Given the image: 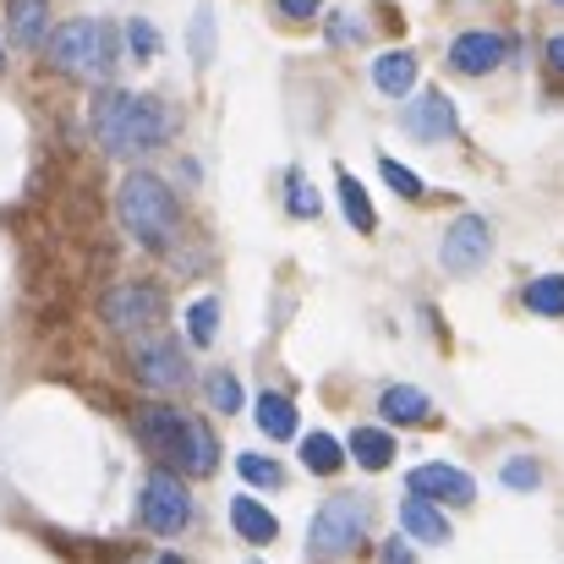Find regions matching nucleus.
Listing matches in <instances>:
<instances>
[{"label": "nucleus", "mask_w": 564, "mask_h": 564, "mask_svg": "<svg viewBox=\"0 0 564 564\" xmlns=\"http://www.w3.org/2000/svg\"><path fill=\"white\" fill-rule=\"evenodd\" d=\"M6 33L22 50H44V39H50V0H6Z\"/></svg>", "instance_id": "nucleus-14"}, {"label": "nucleus", "mask_w": 564, "mask_h": 564, "mask_svg": "<svg viewBox=\"0 0 564 564\" xmlns=\"http://www.w3.org/2000/svg\"><path fill=\"white\" fill-rule=\"evenodd\" d=\"M0 66H6V50H0Z\"/></svg>", "instance_id": "nucleus-36"}, {"label": "nucleus", "mask_w": 564, "mask_h": 564, "mask_svg": "<svg viewBox=\"0 0 564 564\" xmlns=\"http://www.w3.org/2000/svg\"><path fill=\"white\" fill-rule=\"evenodd\" d=\"M505 61H510V39L499 28H466L449 39V72H460V77H488Z\"/></svg>", "instance_id": "nucleus-10"}, {"label": "nucleus", "mask_w": 564, "mask_h": 564, "mask_svg": "<svg viewBox=\"0 0 564 564\" xmlns=\"http://www.w3.org/2000/svg\"><path fill=\"white\" fill-rule=\"evenodd\" d=\"M488 258H494V225H488L482 214H460V219L444 230V241H438V263H444V274H455V280L488 269Z\"/></svg>", "instance_id": "nucleus-7"}, {"label": "nucleus", "mask_w": 564, "mask_h": 564, "mask_svg": "<svg viewBox=\"0 0 564 564\" xmlns=\"http://www.w3.org/2000/svg\"><path fill=\"white\" fill-rule=\"evenodd\" d=\"M132 427H138L143 449H149L160 466L187 471V477H214V466H219V444H214V427H208V422H197V416L176 411V405L149 400V405L132 411Z\"/></svg>", "instance_id": "nucleus-2"}, {"label": "nucleus", "mask_w": 564, "mask_h": 564, "mask_svg": "<svg viewBox=\"0 0 564 564\" xmlns=\"http://www.w3.org/2000/svg\"><path fill=\"white\" fill-rule=\"evenodd\" d=\"M127 564H187L182 554H138V560H127Z\"/></svg>", "instance_id": "nucleus-35"}, {"label": "nucleus", "mask_w": 564, "mask_h": 564, "mask_svg": "<svg viewBox=\"0 0 564 564\" xmlns=\"http://www.w3.org/2000/svg\"><path fill=\"white\" fill-rule=\"evenodd\" d=\"M203 394H208V405H214V411H225V416H236V411H241V383H236V373H225V368L203 378Z\"/></svg>", "instance_id": "nucleus-23"}, {"label": "nucleus", "mask_w": 564, "mask_h": 564, "mask_svg": "<svg viewBox=\"0 0 564 564\" xmlns=\"http://www.w3.org/2000/svg\"><path fill=\"white\" fill-rule=\"evenodd\" d=\"M335 187H340V208H346V219H351V230H362V236H373L378 214H373V203H368V192H362V182H357L351 171H335Z\"/></svg>", "instance_id": "nucleus-20"}, {"label": "nucleus", "mask_w": 564, "mask_h": 564, "mask_svg": "<svg viewBox=\"0 0 564 564\" xmlns=\"http://www.w3.org/2000/svg\"><path fill=\"white\" fill-rule=\"evenodd\" d=\"M499 482L516 488V494H532V488H543V466H538L532 455H510L505 471H499Z\"/></svg>", "instance_id": "nucleus-25"}, {"label": "nucleus", "mask_w": 564, "mask_h": 564, "mask_svg": "<svg viewBox=\"0 0 564 564\" xmlns=\"http://www.w3.org/2000/svg\"><path fill=\"white\" fill-rule=\"evenodd\" d=\"M116 208H121V225L149 247V252H165L176 247V230H182V203L176 192L165 187L154 171H132L121 192H116Z\"/></svg>", "instance_id": "nucleus-4"}, {"label": "nucleus", "mask_w": 564, "mask_h": 564, "mask_svg": "<svg viewBox=\"0 0 564 564\" xmlns=\"http://www.w3.org/2000/svg\"><path fill=\"white\" fill-rule=\"evenodd\" d=\"M351 455H357L362 471H383V466L394 460V433H383V427H357V433H351Z\"/></svg>", "instance_id": "nucleus-21"}, {"label": "nucleus", "mask_w": 564, "mask_h": 564, "mask_svg": "<svg viewBox=\"0 0 564 564\" xmlns=\"http://www.w3.org/2000/svg\"><path fill=\"white\" fill-rule=\"evenodd\" d=\"M378 171H383V182H389V187L400 192V197H405V203H416V197H422V182H416V176H411V171H405V165H400V160H389V154H378Z\"/></svg>", "instance_id": "nucleus-30"}, {"label": "nucleus", "mask_w": 564, "mask_h": 564, "mask_svg": "<svg viewBox=\"0 0 564 564\" xmlns=\"http://www.w3.org/2000/svg\"><path fill=\"white\" fill-rule=\"evenodd\" d=\"M373 88L383 99H405L416 88V55L411 50H389L373 61Z\"/></svg>", "instance_id": "nucleus-17"}, {"label": "nucleus", "mask_w": 564, "mask_h": 564, "mask_svg": "<svg viewBox=\"0 0 564 564\" xmlns=\"http://www.w3.org/2000/svg\"><path fill=\"white\" fill-rule=\"evenodd\" d=\"M252 411H258V427H263L269 438H296V427H302V416H296V405H291L285 394H274V389H263Z\"/></svg>", "instance_id": "nucleus-18"}, {"label": "nucleus", "mask_w": 564, "mask_h": 564, "mask_svg": "<svg viewBox=\"0 0 564 564\" xmlns=\"http://www.w3.org/2000/svg\"><path fill=\"white\" fill-rule=\"evenodd\" d=\"M554 6H564V0H554Z\"/></svg>", "instance_id": "nucleus-37"}, {"label": "nucleus", "mask_w": 564, "mask_h": 564, "mask_svg": "<svg viewBox=\"0 0 564 564\" xmlns=\"http://www.w3.org/2000/svg\"><path fill=\"white\" fill-rule=\"evenodd\" d=\"M378 411H383V422L411 427V422H427V416H433V400H427L422 389H411V383H389V389L378 394Z\"/></svg>", "instance_id": "nucleus-15"}, {"label": "nucleus", "mask_w": 564, "mask_h": 564, "mask_svg": "<svg viewBox=\"0 0 564 564\" xmlns=\"http://www.w3.org/2000/svg\"><path fill=\"white\" fill-rule=\"evenodd\" d=\"M230 527H236V538H247L252 549H269V543L280 538V521H274L258 499H247V494L230 499Z\"/></svg>", "instance_id": "nucleus-16"}, {"label": "nucleus", "mask_w": 564, "mask_h": 564, "mask_svg": "<svg viewBox=\"0 0 564 564\" xmlns=\"http://www.w3.org/2000/svg\"><path fill=\"white\" fill-rule=\"evenodd\" d=\"M176 132V110L160 94H127V88H99L94 99V138L116 160H138L165 149Z\"/></svg>", "instance_id": "nucleus-1"}, {"label": "nucleus", "mask_w": 564, "mask_h": 564, "mask_svg": "<svg viewBox=\"0 0 564 564\" xmlns=\"http://www.w3.org/2000/svg\"><path fill=\"white\" fill-rule=\"evenodd\" d=\"M329 39H335V44H362V22H357L351 11H335V17H329Z\"/></svg>", "instance_id": "nucleus-31"}, {"label": "nucleus", "mask_w": 564, "mask_h": 564, "mask_svg": "<svg viewBox=\"0 0 564 564\" xmlns=\"http://www.w3.org/2000/svg\"><path fill=\"white\" fill-rule=\"evenodd\" d=\"M383 564H416L411 560V543H405V538H389V543H383Z\"/></svg>", "instance_id": "nucleus-33"}, {"label": "nucleus", "mask_w": 564, "mask_h": 564, "mask_svg": "<svg viewBox=\"0 0 564 564\" xmlns=\"http://www.w3.org/2000/svg\"><path fill=\"white\" fill-rule=\"evenodd\" d=\"M132 368H138V383H149V389H160V394H176V389L192 383L187 351H182V340H171V335L143 340V346L132 351Z\"/></svg>", "instance_id": "nucleus-8"}, {"label": "nucleus", "mask_w": 564, "mask_h": 564, "mask_svg": "<svg viewBox=\"0 0 564 564\" xmlns=\"http://www.w3.org/2000/svg\"><path fill=\"white\" fill-rule=\"evenodd\" d=\"M400 132H405L411 143H449V138L460 132V116H455L449 94L427 88V94H416V99L400 110Z\"/></svg>", "instance_id": "nucleus-11"}, {"label": "nucleus", "mask_w": 564, "mask_h": 564, "mask_svg": "<svg viewBox=\"0 0 564 564\" xmlns=\"http://www.w3.org/2000/svg\"><path fill=\"white\" fill-rule=\"evenodd\" d=\"M302 466H307L313 477H335V471L346 466L340 438H335V433H307V438H302Z\"/></svg>", "instance_id": "nucleus-19"}, {"label": "nucleus", "mask_w": 564, "mask_h": 564, "mask_svg": "<svg viewBox=\"0 0 564 564\" xmlns=\"http://www.w3.org/2000/svg\"><path fill=\"white\" fill-rule=\"evenodd\" d=\"M521 302H527V313H538V318H564V274H538V280L521 291Z\"/></svg>", "instance_id": "nucleus-22"}, {"label": "nucleus", "mask_w": 564, "mask_h": 564, "mask_svg": "<svg viewBox=\"0 0 564 564\" xmlns=\"http://www.w3.org/2000/svg\"><path fill=\"white\" fill-rule=\"evenodd\" d=\"M127 50H132L138 61H154V55H160V28H154L149 17H132V22H127Z\"/></svg>", "instance_id": "nucleus-28"}, {"label": "nucleus", "mask_w": 564, "mask_h": 564, "mask_svg": "<svg viewBox=\"0 0 564 564\" xmlns=\"http://www.w3.org/2000/svg\"><path fill=\"white\" fill-rule=\"evenodd\" d=\"M236 471L252 482V488H280L285 477H280V466L269 460V455H236Z\"/></svg>", "instance_id": "nucleus-29"}, {"label": "nucleus", "mask_w": 564, "mask_h": 564, "mask_svg": "<svg viewBox=\"0 0 564 564\" xmlns=\"http://www.w3.org/2000/svg\"><path fill=\"white\" fill-rule=\"evenodd\" d=\"M44 55H50V66H55L61 77H72V83H110L121 44H116V28H110L105 17H72V22H61V28L44 39Z\"/></svg>", "instance_id": "nucleus-3"}, {"label": "nucleus", "mask_w": 564, "mask_h": 564, "mask_svg": "<svg viewBox=\"0 0 564 564\" xmlns=\"http://www.w3.org/2000/svg\"><path fill=\"white\" fill-rule=\"evenodd\" d=\"M274 11H280L285 22H313V17L324 11V0H274Z\"/></svg>", "instance_id": "nucleus-32"}, {"label": "nucleus", "mask_w": 564, "mask_h": 564, "mask_svg": "<svg viewBox=\"0 0 564 564\" xmlns=\"http://www.w3.org/2000/svg\"><path fill=\"white\" fill-rule=\"evenodd\" d=\"M543 55H549V66L564 77V33H554V39H549V50H543Z\"/></svg>", "instance_id": "nucleus-34"}, {"label": "nucleus", "mask_w": 564, "mask_h": 564, "mask_svg": "<svg viewBox=\"0 0 564 564\" xmlns=\"http://www.w3.org/2000/svg\"><path fill=\"white\" fill-rule=\"evenodd\" d=\"M192 494H187V482L165 466V471H154L149 482H143V499H138V521L154 532V538H182L192 527Z\"/></svg>", "instance_id": "nucleus-6"}, {"label": "nucleus", "mask_w": 564, "mask_h": 564, "mask_svg": "<svg viewBox=\"0 0 564 564\" xmlns=\"http://www.w3.org/2000/svg\"><path fill=\"white\" fill-rule=\"evenodd\" d=\"M214 329H219V296H203V302H192V313H187L192 346H214Z\"/></svg>", "instance_id": "nucleus-24"}, {"label": "nucleus", "mask_w": 564, "mask_h": 564, "mask_svg": "<svg viewBox=\"0 0 564 564\" xmlns=\"http://www.w3.org/2000/svg\"><path fill=\"white\" fill-rule=\"evenodd\" d=\"M192 66H208V61H214V11H208V6H197V11H192Z\"/></svg>", "instance_id": "nucleus-27"}, {"label": "nucleus", "mask_w": 564, "mask_h": 564, "mask_svg": "<svg viewBox=\"0 0 564 564\" xmlns=\"http://www.w3.org/2000/svg\"><path fill=\"white\" fill-rule=\"evenodd\" d=\"M405 488L422 494V499H433V505H471V499H477V482H471L460 466H449V460L416 466V471L405 477Z\"/></svg>", "instance_id": "nucleus-12"}, {"label": "nucleus", "mask_w": 564, "mask_h": 564, "mask_svg": "<svg viewBox=\"0 0 564 564\" xmlns=\"http://www.w3.org/2000/svg\"><path fill=\"white\" fill-rule=\"evenodd\" d=\"M285 208H291L296 219H318V187H313L302 171L285 176Z\"/></svg>", "instance_id": "nucleus-26"}, {"label": "nucleus", "mask_w": 564, "mask_h": 564, "mask_svg": "<svg viewBox=\"0 0 564 564\" xmlns=\"http://www.w3.org/2000/svg\"><path fill=\"white\" fill-rule=\"evenodd\" d=\"M105 324L116 335H149L165 324V296L154 285H121L105 296Z\"/></svg>", "instance_id": "nucleus-9"}, {"label": "nucleus", "mask_w": 564, "mask_h": 564, "mask_svg": "<svg viewBox=\"0 0 564 564\" xmlns=\"http://www.w3.org/2000/svg\"><path fill=\"white\" fill-rule=\"evenodd\" d=\"M368 538V499L362 494H335L318 505L313 516V532H307V554L313 560H346L357 554Z\"/></svg>", "instance_id": "nucleus-5"}, {"label": "nucleus", "mask_w": 564, "mask_h": 564, "mask_svg": "<svg viewBox=\"0 0 564 564\" xmlns=\"http://www.w3.org/2000/svg\"><path fill=\"white\" fill-rule=\"evenodd\" d=\"M400 532L416 538V543H427V549H444V543H449V521H444L438 505L422 499V494H405V505H400Z\"/></svg>", "instance_id": "nucleus-13"}]
</instances>
